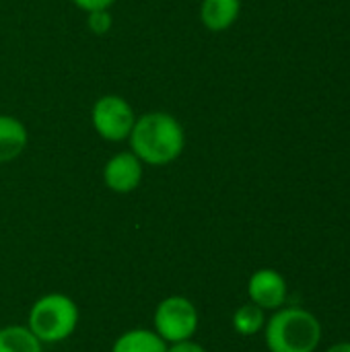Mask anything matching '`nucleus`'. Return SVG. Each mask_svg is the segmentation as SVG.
<instances>
[{
  "label": "nucleus",
  "instance_id": "1",
  "mask_svg": "<svg viewBox=\"0 0 350 352\" xmlns=\"http://www.w3.org/2000/svg\"><path fill=\"white\" fill-rule=\"evenodd\" d=\"M128 144L142 165L165 167L184 155L186 128L167 111H146L136 116Z\"/></svg>",
  "mask_w": 350,
  "mask_h": 352
},
{
  "label": "nucleus",
  "instance_id": "2",
  "mask_svg": "<svg viewBox=\"0 0 350 352\" xmlns=\"http://www.w3.org/2000/svg\"><path fill=\"white\" fill-rule=\"evenodd\" d=\"M262 332L270 352H316L324 334L322 322L303 307L276 309Z\"/></svg>",
  "mask_w": 350,
  "mask_h": 352
},
{
  "label": "nucleus",
  "instance_id": "3",
  "mask_svg": "<svg viewBox=\"0 0 350 352\" xmlns=\"http://www.w3.org/2000/svg\"><path fill=\"white\" fill-rule=\"evenodd\" d=\"M78 320L80 311L72 297L64 293H47L29 307L25 326L41 344H60L76 332Z\"/></svg>",
  "mask_w": 350,
  "mask_h": 352
},
{
  "label": "nucleus",
  "instance_id": "4",
  "mask_svg": "<svg viewBox=\"0 0 350 352\" xmlns=\"http://www.w3.org/2000/svg\"><path fill=\"white\" fill-rule=\"evenodd\" d=\"M198 328H200L198 307L188 297H184V295L165 297L155 307L153 330L167 344L194 338Z\"/></svg>",
  "mask_w": 350,
  "mask_h": 352
},
{
  "label": "nucleus",
  "instance_id": "5",
  "mask_svg": "<svg viewBox=\"0 0 350 352\" xmlns=\"http://www.w3.org/2000/svg\"><path fill=\"white\" fill-rule=\"evenodd\" d=\"M136 122V111L122 95H103L91 107V124L99 138L107 142L128 140Z\"/></svg>",
  "mask_w": 350,
  "mask_h": 352
},
{
  "label": "nucleus",
  "instance_id": "6",
  "mask_svg": "<svg viewBox=\"0 0 350 352\" xmlns=\"http://www.w3.org/2000/svg\"><path fill=\"white\" fill-rule=\"evenodd\" d=\"M144 165L128 148L111 155L103 165V184L113 194H130L142 184Z\"/></svg>",
  "mask_w": 350,
  "mask_h": 352
},
{
  "label": "nucleus",
  "instance_id": "7",
  "mask_svg": "<svg viewBox=\"0 0 350 352\" xmlns=\"http://www.w3.org/2000/svg\"><path fill=\"white\" fill-rule=\"evenodd\" d=\"M248 295L254 305L264 311H276L285 307L289 297V285L285 276L274 268H260L248 280Z\"/></svg>",
  "mask_w": 350,
  "mask_h": 352
},
{
  "label": "nucleus",
  "instance_id": "8",
  "mask_svg": "<svg viewBox=\"0 0 350 352\" xmlns=\"http://www.w3.org/2000/svg\"><path fill=\"white\" fill-rule=\"evenodd\" d=\"M200 23L210 33H223L231 29L241 14V0H202Z\"/></svg>",
  "mask_w": 350,
  "mask_h": 352
},
{
  "label": "nucleus",
  "instance_id": "9",
  "mask_svg": "<svg viewBox=\"0 0 350 352\" xmlns=\"http://www.w3.org/2000/svg\"><path fill=\"white\" fill-rule=\"evenodd\" d=\"M29 142L27 126L8 113H0V165L12 163L19 159Z\"/></svg>",
  "mask_w": 350,
  "mask_h": 352
},
{
  "label": "nucleus",
  "instance_id": "10",
  "mask_svg": "<svg viewBox=\"0 0 350 352\" xmlns=\"http://www.w3.org/2000/svg\"><path fill=\"white\" fill-rule=\"evenodd\" d=\"M109 352H167V342H163L155 330L134 328L120 334Z\"/></svg>",
  "mask_w": 350,
  "mask_h": 352
},
{
  "label": "nucleus",
  "instance_id": "11",
  "mask_svg": "<svg viewBox=\"0 0 350 352\" xmlns=\"http://www.w3.org/2000/svg\"><path fill=\"white\" fill-rule=\"evenodd\" d=\"M0 352H43V344L27 326L10 324L0 328Z\"/></svg>",
  "mask_w": 350,
  "mask_h": 352
},
{
  "label": "nucleus",
  "instance_id": "12",
  "mask_svg": "<svg viewBox=\"0 0 350 352\" xmlns=\"http://www.w3.org/2000/svg\"><path fill=\"white\" fill-rule=\"evenodd\" d=\"M231 324H233V330L239 336H256L266 326V311L250 301V303L235 309Z\"/></svg>",
  "mask_w": 350,
  "mask_h": 352
},
{
  "label": "nucleus",
  "instance_id": "13",
  "mask_svg": "<svg viewBox=\"0 0 350 352\" xmlns=\"http://www.w3.org/2000/svg\"><path fill=\"white\" fill-rule=\"evenodd\" d=\"M87 27L95 35H105L113 27V16H111L109 10H93V12H87Z\"/></svg>",
  "mask_w": 350,
  "mask_h": 352
},
{
  "label": "nucleus",
  "instance_id": "14",
  "mask_svg": "<svg viewBox=\"0 0 350 352\" xmlns=\"http://www.w3.org/2000/svg\"><path fill=\"white\" fill-rule=\"evenodd\" d=\"M76 8L83 12H93V10H109L116 0H70Z\"/></svg>",
  "mask_w": 350,
  "mask_h": 352
},
{
  "label": "nucleus",
  "instance_id": "15",
  "mask_svg": "<svg viewBox=\"0 0 350 352\" xmlns=\"http://www.w3.org/2000/svg\"><path fill=\"white\" fill-rule=\"evenodd\" d=\"M167 352H206V349L200 342H196L194 338H190V340L167 344Z\"/></svg>",
  "mask_w": 350,
  "mask_h": 352
},
{
  "label": "nucleus",
  "instance_id": "16",
  "mask_svg": "<svg viewBox=\"0 0 350 352\" xmlns=\"http://www.w3.org/2000/svg\"><path fill=\"white\" fill-rule=\"evenodd\" d=\"M326 352H350V342H338V344L330 346Z\"/></svg>",
  "mask_w": 350,
  "mask_h": 352
}]
</instances>
